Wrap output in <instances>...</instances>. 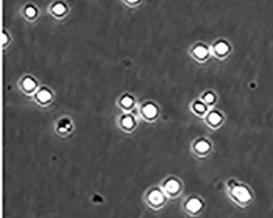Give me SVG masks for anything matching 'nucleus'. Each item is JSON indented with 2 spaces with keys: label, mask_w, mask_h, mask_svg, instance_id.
I'll return each mask as SVG.
<instances>
[{
  "label": "nucleus",
  "mask_w": 273,
  "mask_h": 218,
  "mask_svg": "<svg viewBox=\"0 0 273 218\" xmlns=\"http://www.w3.org/2000/svg\"><path fill=\"white\" fill-rule=\"evenodd\" d=\"M123 125H124L126 127H131L133 125L132 119H131V117H126V118L123 120Z\"/></svg>",
  "instance_id": "obj_11"
},
{
  "label": "nucleus",
  "mask_w": 273,
  "mask_h": 218,
  "mask_svg": "<svg viewBox=\"0 0 273 218\" xmlns=\"http://www.w3.org/2000/svg\"><path fill=\"white\" fill-rule=\"evenodd\" d=\"M54 11L58 13H62V12L64 11V8H63V6H62V5L58 4V5H57L55 8H54Z\"/></svg>",
  "instance_id": "obj_13"
},
{
  "label": "nucleus",
  "mask_w": 273,
  "mask_h": 218,
  "mask_svg": "<svg viewBox=\"0 0 273 218\" xmlns=\"http://www.w3.org/2000/svg\"><path fill=\"white\" fill-rule=\"evenodd\" d=\"M186 207L191 212H196L199 210L201 209L202 202L199 201V199H197V198H192V199H190V201L187 202Z\"/></svg>",
  "instance_id": "obj_2"
},
{
  "label": "nucleus",
  "mask_w": 273,
  "mask_h": 218,
  "mask_svg": "<svg viewBox=\"0 0 273 218\" xmlns=\"http://www.w3.org/2000/svg\"><path fill=\"white\" fill-rule=\"evenodd\" d=\"M196 149L199 151V152H204L207 151L209 149V144H207L206 141H199V143H197L196 144Z\"/></svg>",
  "instance_id": "obj_5"
},
{
  "label": "nucleus",
  "mask_w": 273,
  "mask_h": 218,
  "mask_svg": "<svg viewBox=\"0 0 273 218\" xmlns=\"http://www.w3.org/2000/svg\"><path fill=\"white\" fill-rule=\"evenodd\" d=\"M145 113L146 114V116H148L149 117H153L154 116L156 115V113H157V109H156V107H154L153 105H148V106H146L145 107Z\"/></svg>",
  "instance_id": "obj_6"
},
{
  "label": "nucleus",
  "mask_w": 273,
  "mask_h": 218,
  "mask_svg": "<svg viewBox=\"0 0 273 218\" xmlns=\"http://www.w3.org/2000/svg\"><path fill=\"white\" fill-rule=\"evenodd\" d=\"M205 100H206L207 102H208V103H211V102H212V101L214 100V96L212 95H211V94H208V95H207L205 96Z\"/></svg>",
  "instance_id": "obj_15"
},
{
  "label": "nucleus",
  "mask_w": 273,
  "mask_h": 218,
  "mask_svg": "<svg viewBox=\"0 0 273 218\" xmlns=\"http://www.w3.org/2000/svg\"><path fill=\"white\" fill-rule=\"evenodd\" d=\"M149 200L154 204H159L163 201V195L159 191L155 190L149 195Z\"/></svg>",
  "instance_id": "obj_3"
},
{
  "label": "nucleus",
  "mask_w": 273,
  "mask_h": 218,
  "mask_svg": "<svg viewBox=\"0 0 273 218\" xmlns=\"http://www.w3.org/2000/svg\"><path fill=\"white\" fill-rule=\"evenodd\" d=\"M24 85H25V86L26 89H30H30H32V88L35 86V83H34L31 80H30V79H28V80H25V83H24Z\"/></svg>",
  "instance_id": "obj_12"
},
{
  "label": "nucleus",
  "mask_w": 273,
  "mask_h": 218,
  "mask_svg": "<svg viewBox=\"0 0 273 218\" xmlns=\"http://www.w3.org/2000/svg\"><path fill=\"white\" fill-rule=\"evenodd\" d=\"M234 196L240 202H248L251 199V194L248 190L243 186H236L232 189Z\"/></svg>",
  "instance_id": "obj_1"
},
{
  "label": "nucleus",
  "mask_w": 273,
  "mask_h": 218,
  "mask_svg": "<svg viewBox=\"0 0 273 218\" xmlns=\"http://www.w3.org/2000/svg\"><path fill=\"white\" fill-rule=\"evenodd\" d=\"M50 97H51V95H50V94L48 91H41V92L39 94V99H40L41 101H44V102L49 100V99H50Z\"/></svg>",
  "instance_id": "obj_10"
},
{
  "label": "nucleus",
  "mask_w": 273,
  "mask_h": 218,
  "mask_svg": "<svg viewBox=\"0 0 273 218\" xmlns=\"http://www.w3.org/2000/svg\"><path fill=\"white\" fill-rule=\"evenodd\" d=\"M179 187H180V185H179V183H178L177 181H175V180H171V181H169L166 184L165 189L169 193H173L177 192Z\"/></svg>",
  "instance_id": "obj_4"
},
{
  "label": "nucleus",
  "mask_w": 273,
  "mask_h": 218,
  "mask_svg": "<svg viewBox=\"0 0 273 218\" xmlns=\"http://www.w3.org/2000/svg\"><path fill=\"white\" fill-rule=\"evenodd\" d=\"M26 13H27V14H28L29 16L31 17V16H34V15H35V10H34L32 8H28L26 10Z\"/></svg>",
  "instance_id": "obj_17"
},
{
  "label": "nucleus",
  "mask_w": 273,
  "mask_h": 218,
  "mask_svg": "<svg viewBox=\"0 0 273 218\" xmlns=\"http://www.w3.org/2000/svg\"><path fill=\"white\" fill-rule=\"evenodd\" d=\"M209 120H210V121H211V123H212L213 125H217V124H218L221 121V116L220 115H218L217 113H212L210 116H209Z\"/></svg>",
  "instance_id": "obj_9"
},
{
  "label": "nucleus",
  "mask_w": 273,
  "mask_h": 218,
  "mask_svg": "<svg viewBox=\"0 0 273 218\" xmlns=\"http://www.w3.org/2000/svg\"><path fill=\"white\" fill-rule=\"evenodd\" d=\"M195 53L199 58H204V57H206V55L207 54V50L205 48L200 46V47H198V48L195 49Z\"/></svg>",
  "instance_id": "obj_7"
},
{
  "label": "nucleus",
  "mask_w": 273,
  "mask_h": 218,
  "mask_svg": "<svg viewBox=\"0 0 273 218\" xmlns=\"http://www.w3.org/2000/svg\"><path fill=\"white\" fill-rule=\"evenodd\" d=\"M216 50L218 54H223L225 53H226L228 50V47L226 44L224 43H220L217 45L216 46Z\"/></svg>",
  "instance_id": "obj_8"
},
{
  "label": "nucleus",
  "mask_w": 273,
  "mask_h": 218,
  "mask_svg": "<svg viewBox=\"0 0 273 218\" xmlns=\"http://www.w3.org/2000/svg\"><path fill=\"white\" fill-rule=\"evenodd\" d=\"M122 103L124 104L125 106H130V105L132 103V100H131V99H130V98H128V97H126V98L123 99V100H122Z\"/></svg>",
  "instance_id": "obj_14"
},
{
  "label": "nucleus",
  "mask_w": 273,
  "mask_h": 218,
  "mask_svg": "<svg viewBox=\"0 0 273 218\" xmlns=\"http://www.w3.org/2000/svg\"><path fill=\"white\" fill-rule=\"evenodd\" d=\"M195 108L196 110L199 111H204V106L203 104H196L195 105Z\"/></svg>",
  "instance_id": "obj_16"
},
{
  "label": "nucleus",
  "mask_w": 273,
  "mask_h": 218,
  "mask_svg": "<svg viewBox=\"0 0 273 218\" xmlns=\"http://www.w3.org/2000/svg\"><path fill=\"white\" fill-rule=\"evenodd\" d=\"M131 1H134V0H131Z\"/></svg>",
  "instance_id": "obj_18"
}]
</instances>
